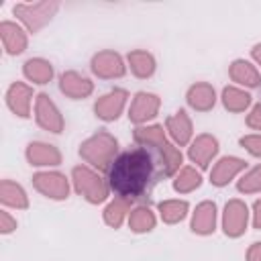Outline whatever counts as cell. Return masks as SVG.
<instances>
[{
	"instance_id": "cell-1",
	"label": "cell",
	"mask_w": 261,
	"mask_h": 261,
	"mask_svg": "<svg viewBox=\"0 0 261 261\" xmlns=\"http://www.w3.org/2000/svg\"><path fill=\"white\" fill-rule=\"evenodd\" d=\"M169 175V165L159 147L135 143L118 151L106 165L108 190L126 202H143Z\"/></svg>"
}]
</instances>
